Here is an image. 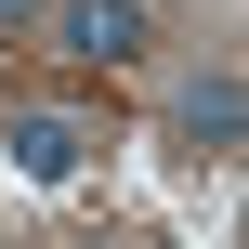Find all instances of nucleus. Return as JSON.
<instances>
[{
	"instance_id": "nucleus-1",
	"label": "nucleus",
	"mask_w": 249,
	"mask_h": 249,
	"mask_svg": "<svg viewBox=\"0 0 249 249\" xmlns=\"http://www.w3.org/2000/svg\"><path fill=\"white\" fill-rule=\"evenodd\" d=\"M144 0H53V53L66 66H144Z\"/></svg>"
},
{
	"instance_id": "nucleus-2",
	"label": "nucleus",
	"mask_w": 249,
	"mask_h": 249,
	"mask_svg": "<svg viewBox=\"0 0 249 249\" xmlns=\"http://www.w3.org/2000/svg\"><path fill=\"white\" fill-rule=\"evenodd\" d=\"M236 131H249V92H236V66H210V79L184 92V144H197V158H236Z\"/></svg>"
},
{
	"instance_id": "nucleus-3",
	"label": "nucleus",
	"mask_w": 249,
	"mask_h": 249,
	"mask_svg": "<svg viewBox=\"0 0 249 249\" xmlns=\"http://www.w3.org/2000/svg\"><path fill=\"white\" fill-rule=\"evenodd\" d=\"M79 144H92V131H79V118H53V105H39V118H13V171H26V184H66V171H79Z\"/></svg>"
},
{
	"instance_id": "nucleus-4",
	"label": "nucleus",
	"mask_w": 249,
	"mask_h": 249,
	"mask_svg": "<svg viewBox=\"0 0 249 249\" xmlns=\"http://www.w3.org/2000/svg\"><path fill=\"white\" fill-rule=\"evenodd\" d=\"M13 26H39V0H0V39H13Z\"/></svg>"
}]
</instances>
